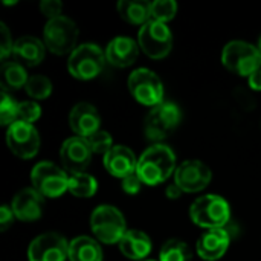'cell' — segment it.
Segmentation results:
<instances>
[{"mask_svg":"<svg viewBox=\"0 0 261 261\" xmlns=\"http://www.w3.org/2000/svg\"><path fill=\"white\" fill-rule=\"evenodd\" d=\"M180 110L176 104L164 101L153 107L145 119V135L150 141H161L167 138L179 124Z\"/></svg>","mask_w":261,"mask_h":261,"instance_id":"10","label":"cell"},{"mask_svg":"<svg viewBox=\"0 0 261 261\" xmlns=\"http://www.w3.org/2000/svg\"><path fill=\"white\" fill-rule=\"evenodd\" d=\"M70 261H102V249L90 237H76L69 243Z\"/></svg>","mask_w":261,"mask_h":261,"instance_id":"23","label":"cell"},{"mask_svg":"<svg viewBox=\"0 0 261 261\" xmlns=\"http://www.w3.org/2000/svg\"><path fill=\"white\" fill-rule=\"evenodd\" d=\"M182 193H184V191H182L180 187L176 185V184H171V185L167 188V197H168V199H179Z\"/></svg>","mask_w":261,"mask_h":261,"instance_id":"37","label":"cell"},{"mask_svg":"<svg viewBox=\"0 0 261 261\" xmlns=\"http://www.w3.org/2000/svg\"><path fill=\"white\" fill-rule=\"evenodd\" d=\"M106 52L96 44L86 43L75 47V50L69 55L67 70L72 76L81 81L96 78L106 64Z\"/></svg>","mask_w":261,"mask_h":261,"instance_id":"4","label":"cell"},{"mask_svg":"<svg viewBox=\"0 0 261 261\" xmlns=\"http://www.w3.org/2000/svg\"><path fill=\"white\" fill-rule=\"evenodd\" d=\"M0 78H2V90H17L26 86L29 76L26 73L24 66H21L17 61H5L0 69Z\"/></svg>","mask_w":261,"mask_h":261,"instance_id":"24","label":"cell"},{"mask_svg":"<svg viewBox=\"0 0 261 261\" xmlns=\"http://www.w3.org/2000/svg\"><path fill=\"white\" fill-rule=\"evenodd\" d=\"M14 217H15V216H14V211H12L11 206L3 205V206L0 208V231H2V232H5V231L12 225Z\"/></svg>","mask_w":261,"mask_h":261,"instance_id":"35","label":"cell"},{"mask_svg":"<svg viewBox=\"0 0 261 261\" xmlns=\"http://www.w3.org/2000/svg\"><path fill=\"white\" fill-rule=\"evenodd\" d=\"M78 34L80 31L75 21L66 15H61L57 18L47 20L44 31H43V38H44L46 47L52 54L70 55L76 47Z\"/></svg>","mask_w":261,"mask_h":261,"instance_id":"5","label":"cell"},{"mask_svg":"<svg viewBox=\"0 0 261 261\" xmlns=\"http://www.w3.org/2000/svg\"><path fill=\"white\" fill-rule=\"evenodd\" d=\"M104 167L112 176L125 179L127 176L136 173L138 158L128 147L113 145V148L104 156Z\"/></svg>","mask_w":261,"mask_h":261,"instance_id":"18","label":"cell"},{"mask_svg":"<svg viewBox=\"0 0 261 261\" xmlns=\"http://www.w3.org/2000/svg\"><path fill=\"white\" fill-rule=\"evenodd\" d=\"M177 12V3L174 0H156L151 2V18L167 23Z\"/></svg>","mask_w":261,"mask_h":261,"instance_id":"28","label":"cell"},{"mask_svg":"<svg viewBox=\"0 0 261 261\" xmlns=\"http://www.w3.org/2000/svg\"><path fill=\"white\" fill-rule=\"evenodd\" d=\"M138 44L145 55L153 60L165 58L173 47V35L167 23L150 20L141 26L138 34Z\"/></svg>","mask_w":261,"mask_h":261,"instance_id":"8","label":"cell"},{"mask_svg":"<svg viewBox=\"0 0 261 261\" xmlns=\"http://www.w3.org/2000/svg\"><path fill=\"white\" fill-rule=\"evenodd\" d=\"M98 190V182L93 176L84 173H75L69 176V193L80 199H87L95 196Z\"/></svg>","mask_w":261,"mask_h":261,"instance_id":"25","label":"cell"},{"mask_svg":"<svg viewBox=\"0 0 261 261\" xmlns=\"http://www.w3.org/2000/svg\"><path fill=\"white\" fill-rule=\"evenodd\" d=\"M41 116V109L35 101H23L18 102V113H17V121L32 124Z\"/></svg>","mask_w":261,"mask_h":261,"instance_id":"30","label":"cell"},{"mask_svg":"<svg viewBox=\"0 0 261 261\" xmlns=\"http://www.w3.org/2000/svg\"><path fill=\"white\" fill-rule=\"evenodd\" d=\"M142 180L141 177L138 176V173H133L130 176H127L125 179H122V190L127 193V194H136L141 191V187H142Z\"/></svg>","mask_w":261,"mask_h":261,"instance_id":"34","label":"cell"},{"mask_svg":"<svg viewBox=\"0 0 261 261\" xmlns=\"http://www.w3.org/2000/svg\"><path fill=\"white\" fill-rule=\"evenodd\" d=\"M32 188L43 197L57 199L69 191V176L52 162H40L31 173Z\"/></svg>","mask_w":261,"mask_h":261,"instance_id":"7","label":"cell"},{"mask_svg":"<svg viewBox=\"0 0 261 261\" xmlns=\"http://www.w3.org/2000/svg\"><path fill=\"white\" fill-rule=\"evenodd\" d=\"M43 196L34 188H24L15 194L11 208L15 219L21 222H35L43 214Z\"/></svg>","mask_w":261,"mask_h":261,"instance_id":"16","label":"cell"},{"mask_svg":"<svg viewBox=\"0 0 261 261\" xmlns=\"http://www.w3.org/2000/svg\"><path fill=\"white\" fill-rule=\"evenodd\" d=\"M127 84L132 96L138 102L151 107L164 102V84L153 70L145 67L133 70L128 76Z\"/></svg>","mask_w":261,"mask_h":261,"instance_id":"9","label":"cell"},{"mask_svg":"<svg viewBox=\"0 0 261 261\" xmlns=\"http://www.w3.org/2000/svg\"><path fill=\"white\" fill-rule=\"evenodd\" d=\"M229 234L225 228L208 229L197 240V254L202 260H220L229 246Z\"/></svg>","mask_w":261,"mask_h":261,"instance_id":"17","label":"cell"},{"mask_svg":"<svg viewBox=\"0 0 261 261\" xmlns=\"http://www.w3.org/2000/svg\"><path fill=\"white\" fill-rule=\"evenodd\" d=\"M101 118L95 106L89 102H78L69 113V125L80 138L89 139L99 132Z\"/></svg>","mask_w":261,"mask_h":261,"instance_id":"15","label":"cell"},{"mask_svg":"<svg viewBox=\"0 0 261 261\" xmlns=\"http://www.w3.org/2000/svg\"><path fill=\"white\" fill-rule=\"evenodd\" d=\"M211 170L202 161L190 159L182 162L174 171V184L184 193H197L205 190L211 182Z\"/></svg>","mask_w":261,"mask_h":261,"instance_id":"13","label":"cell"},{"mask_svg":"<svg viewBox=\"0 0 261 261\" xmlns=\"http://www.w3.org/2000/svg\"><path fill=\"white\" fill-rule=\"evenodd\" d=\"M18 102H15L6 90H2V102H0V122L2 125H12L17 122Z\"/></svg>","mask_w":261,"mask_h":261,"instance_id":"29","label":"cell"},{"mask_svg":"<svg viewBox=\"0 0 261 261\" xmlns=\"http://www.w3.org/2000/svg\"><path fill=\"white\" fill-rule=\"evenodd\" d=\"M6 144L17 158L31 159L40 150V135L32 124L17 121L8 127Z\"/></svg>","mask_w":261,"mask_h":261,"instance_id":"11","label":"cell"},{"mask_svg":"<svg viewBox=\"0 0 261 261\" xmlns=\"http://www.w3.org/2000/svg\"><path fill=\"white\" fill-rule=\"evenodd\" d=\"M12 50H14V44H12L9 29L5 23H0V58L3 63L12 54Z\"/></svg>","mask_w":261,"mask_h":261,"instance_id":"32","label":"cell"},{"mask_svg":"<svg viewBox=\"0 0 261 261\" xmlns=\"http://www.w3.org/2000/svg\"><path fill=\"white\" fill-rule=\"evenodd\" d=\"M118 246H119V251L122 252V255L130 260L144 261L145 257L151 252L150 237L145 232L136 231V229L127 231L125 236L118 243Z\"/></svg>","mask_w":261,"mask_h":261,"instance_id":"21","label":"cell"},{"mask_svg":"<svg viewBox=\"0 0 261 261\" xmlns=\"http://www.w3.org/2000/svg\"><path fill=\"white\" fill-rule=\"evenodd\" d=\"M159 261H193V252L185 242L168 240L161 249Z\"/></svg>","mask_w":261,"mask_h":261,"instance_id":"26","label":"cell"},{"mask_svg":"<svg viewBox=\"0 0 261 261\" xmlns=\"http://www.w3.org/2000/svg\"><path fill=\"white\" fill-rule=\"evenodd\" d=\"M139 54V44L130 37H116L106 47V60L115 67L132 66Z\"/></svg>","mask_w":261,"mask_h":261,"instance_id":"19","label":"cell"},{"mask_svg":"<svg viewBox=\"0 0 261 261\" xmlns=\"http://www.w3.org/2000/svg\"><path fill=\"white\" fill-rule=\"evenodd\" d=\"M93 150L86 138L73 136L64 141L60 150L61 164L66 171L70 174L75 173H84V170L89 167L92 161Z\"/></svg>","mask_w":261,"mask_h":261,"instance_id":"14","label":"cell"},{"mask_svg":"<svg viewBox=\"0 0 261 261\" xmlns=\"http://www.w3.org/2000/svg\"><path fill=\"white\" fill-rule=\"evenodd\" d=\"M258 49H260V52H261V37H260V40H258Z\"/></svg>","mask_w":261,"mask_h":261,"instance_id":"38","label":"cell"},{"mask_svg":"<svg viewBox=\"0 0 261 261\" xmlns=\"http://www.w3.org/2000/svg\"><path fill=\"white\" fill-rule=\"evenodd\" d=\"M26 93L34 99H46L52 93V83L44 75H32L29 76L26 86Z\"/></svg>","mask_w":261,"mask_h":261,"instance_id":"27","label":"cell"},{"mask_svg":"<svg viewBox=\"0 0 261 261\" xmlns=\"http://www.w3.org/2000/svg\"><path fill=\"white\" fill-rule=\"evenodd\" d=\"M28 258L29 261H66L69 258V242L57 232L41 234L31 242Z\"/></svg>","mask_w":261,"mask_h":261,"instance_id":"12","label":"cell"},{"mask_svg":"<svg viewBox=\"0 0 261 261\" xmlns=\"http://www.w3.org/2000/svg\"><path fill=\"white\" fill-rule=\"evenodd\" d=\"M46 49H47L46 44L37 37L24 35L14 43L12 55L15 57V61L20 63L21 66L34 67L43 61Z\"/></svg>","mask_w":261,"mask_h":261,"instance_id":"20","label":"cell"},{"mask_svg":"<svg viewBox=\"0 0 261 261\" xmlns=\"http://www.w3.org/2000/svg\"><path fill=\"white\" fill-rule=\"evenodd\" d=\"M89 144L93 150V153H98V154H107L112 148H113V141H112V136L104 132V130H99L96 132L95 135H92L89 139Z\"/></svg>","mask_w":261,"mask_h":261,"instance_id":"31","label":"cell"},{"mask_svg":"<svg viewBox=\"0 0 261 261\" xmlns=\"http://www.w3.org/2000/svg\"><path fill=\"white\" fill-rule=\"evenodd\" d=\"M40 9L43 12V15L47 17V20L61 17L63 14V3L60 0H43L40 3Z\"/></svg>","mask_w":261,"mask_h":261,"instance_id":"33","label":"cell"},{"mask_svg":"<svg viewBox=\"0 0 261 261\" xmlns=\"http://www.w3.org/2000/svg\"><path fill=\"white\" fill-rule=\"evenodd\" d=\"M90 228L98 242L106 245L119 243L127 232L122 213L112 205H99L90 216Z\"/></svg>","mask_w":261,"mask_h":261,"instance_id":"3","label":"cell"},{"mask_svg":"<svg viewBox=\"0 0 261 261\" xmlns=\"http://www.w3.org/2000/svg\"><path fill=\"white\" fill-rule=\"evenodd\" d=\"M173 171H176V154L164 144L151 145L138 159L136 173L150 187L165 182Z\"/></svg>","mask_w":261,"mask_h":261,"instance_id":"1","label":"cell"},{"mask_svg":"<svg viewBox=\"0 0 261 261\" xmlns=\"http://www.w3.org/2000/svg\"><path fill=\"white\" fill-rule=\"evenodd\" d=\"M144 261H154V260H144Z\"/></svg>","mask_w":261,"mask_h":261,"instance_id":"39","label":"cell"},{"mask_svg":"<svg viewBox=\"0 0 261 261\" xmlns=\"http://www.w3.org/2000/svg\"><path fill=\"white\" fill-rule=\"evenodd\" d=\"M249 86L254 90H261V67L249 76Z\"/></svg>","mask_w":261,"mask_h":261,"instance_id":"36","label":"cell"},{"mask_svg":"<svg viewBox=\"0 0 261 261\" xmlns=\"http://www.w3.org/2000/svg\"><path fill=\"white\" fill-rule=\"evenodd\" d=\"M118 12L127 23L144 26L151 20V3L144 0H121L118 2Z\"/></svg>","mask_w":261,"mask_h":261,"instance_id":"22","label":"cell"},{"mask_svg":"<svg viewBox=\"0 0 261 261\" xmlns=\"http://www.w3.org/2000/svg\"><path fill=\"white\" fill-rule=\"evenodd\" d=\"M222 61L232 73L251 76L261 67V52L251 43L229 41L222 52Z\"/></svg>","mask_w":261,"mask_h":261,"instance_id":"6","label":"cell"},{"mask_svg":"<svg viewBox=\"0 0 261 261\" xmlns=\"http://www.w3.org/2000/svg\"><path fill=\"white\" fill-rule=\"evenodd\" d=\"M191 220L206 229L225 228L229 222L231 210L229 203L217 194H208L196 199L190 208Z\"/></svg>","mask_w":261,"mask_h":261,"instance_id":"2","label":"cell"}]
</instances>
